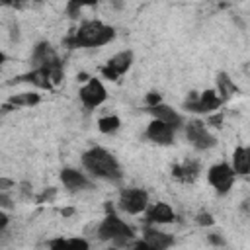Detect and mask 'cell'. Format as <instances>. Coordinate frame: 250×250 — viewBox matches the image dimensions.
Instances as JSON below:
<instances>
[{
    "mask_svg": "<svg viewBox=\"0 0 250 250\" xmlns=\"http://www.w3.org/2000/svg\"><path fill=\"white\" fill-rule=\"evenodd\" d=\"M115 29L100 20H88L78 25L66 39L64 45L70 49H92V47H102L113 41Z\"/></svg>",
    "mask_w": 250,
    "mask_h": 250,
    "instance_id": "1",
    "label": "cell"
},
{
    "mask_svg": "<svg viewBox=\"0 0 250 250\" xmlns=\"http://www.w3.org/2000/svg\"><path fill=\"white\" fill-rule=\"evenodd\" d=\"M82 166L90 176L100 178V180L119 182L123 178V172H121V166H119L117 158L109 150H105L102 146L88 148L82 154Z\"/></svg>",
    "mask_w": 250,
    "mask_h": 250,
    "instance_id": "2",
    "label": "cell"
},
{
    "mask_svg": "<svg viewBox=\"0 0 250 250\" xmlns=\"http://www.w3.org/2000/svg\"><path fill=\"white\" fill-rule=\"evenodd\" d=\"M105 217L102 219V223L96 227V232H98V238L100 240H105V242H111L115 248H123V246H129L135 242V232L133 229L123 221L119 219L117 213L111 211L109 205H105Z\"/></svg>",
    "mask_w": 250,
    "mask_h": 250,
    "instance_id": "3",
    "label": "cell"
},
{
    "mask_svg": "<svg viewBox=\"0 0 250 250\" xmlns=\"http://www.w3.org/2000/svg\"><path fill=\"white\" fill-rule=\"evenodd\" d=\"M31 62H33L35 68L47 70L53 88L61 84L64 70H62V62H61L59 55L55 53V49L51 47V43H47V41L37 43V45L33 47V53H31Z\"/></svg>",
    "mask_w": 250,
    "mask_h": 250,
    "instance_id": "4",
    "label": "cell"
},
{
    "mask_svg": "<svg viewBox=\"0 0 250 250\" xmlns=\"http://www.w3.org/2000/svg\"><path fill=\"white\" fill-rule=\"evenodd\" d=\"M225 102L217 96L215 90H205L201 94L191 92L188 96V100L184 102V109L191 111V113H201V115H211L213 111H219V107Z\"/></svg>",
    "mask_w": 250,
    "mask_h": 250,
    "instance_id": "5",
    "label": "cell"
},
{
    "mask_svg": "<svg viewBox=\"0 0 250 250\" xmlns=\"http://www.w3.org/2000/svg\"><path fill=\"white\" fill-rule=\"evenodd\" d=\"M117 205L127 215H141L148 207V193L143 188H125L119 191Z\"/></svg>",
    "mask_w": 250,
    "mask_h": 250,
    "instance_id": "6",
    "label": "cell"
},
{
    "mask_svg": "<svg viewBox=\"0 0 250 250\" xmlns=\"http://www.w3.org/2000/svg\"><path fill=\"white\" fill-rule=\"evenodd\" d=\"M234 180H236V174L232 172V168H230L229 162L213 164L209 168V172H207V182H209V186L219 195H227L230 191V188L234 186Z\"/></svg>",
    "mask_w": 250,
    "mask_h": 250,
    "instance_id": "7",
    "label": "cell"
},
{
    "mask_svg": "<svg viewBox=\"0 0 250 250\" xmlns=\"http://www.w3.org/2000/svg\"><path fill=\"white\" fill-rule=\"evenodd\" d=\"M186 139L195 150H209L217 145V139L211 135L207 125L199 119H191L186 123Z\"/></svg>",
    "mask_w": 250,
    "mask_h": 250,
    "instance_id": "8",
    "label": "cell"
},
{
    "mask_svg": "<svg viewBox=\"0 0 250 250\" xmlns=\"http://www.w3.org/2000/svg\"><path fill=\"white\" fill-rule=\"evenodd\" d=\"M78 98L82 102V105L86 109H96L98 105H102L107 98V90L104 86V82L100 78H88L86 84L78 90Z\"/></svg>",
    "mask_w": 250,
    "mask_h": 250,
    "instance_id": "9",
    "label": "cell"
},
{
    "mask_svg": "<svg viewBox=\"0 0 250 250\" xmlns=\"http://www.w3.org/2000/svg\"><path fill=\"white\" fill-rule=\"evenodd\" d=\"M131 64H133V51H119L117 55H113V57L100 68V72H102L104 78L115 82V80H119L121 74H125V72L131 68Z\"/></svg>",
    "mask_w": 250,
    "mask_h": 250,
    "instance_id": "10",
    "label": "cell"
},
{
    "mask_svg": "<svg viewBox=\"0 0 250 250\" xmlns=\"http://www.w3.org/2000/svg\"><path fill=\"white\" fill-rule=\"evenodd\" d=\"M145 135H146V139H148L150 143L160 145V146L174 145V141H176V129H172V127H168L166 123L156 121V119H152V121L148 123Z\"/></svg>",
    "mask_w": 250,
    "mask_h": 250,
    "instance_id": "11",
    "label": "cell"
},
{
    "mask_svg": "<svg viewBox=\"0 0 250 250\" xmlns=\"http://www.w3.org/2000/svg\"><path fill=\"white\" fill-rule=\"evenodd\" d=\"M150 250H168L170 246H174V236L152 227V225H146L143 229V238H141Z\"/></svg>",
    "mask_w": 250,
    "mask_h": 250,
    "instance_id": "12",
    "label": "cell"
},
{
    "mask_svg": "<svg viewBox=\"0 0 250 250\" xmlns=\"http://www.w3.org/2000/svg\"><path fill=\"white\" fill-rule=\"evenodd\" d=\"M61 182L68 191H84V189L94 188L92 180L76 168H62L61 170Z\"/></svg>",
    "mask_w": 250,
    "mask_h": 250,
    "instance_id": "13",
    "label": "cell"
},
{
    "mask_svg": "<svg viewBox=\"0 0 250 250\" xmlns=\"http://www.w3.org/2000/svg\"><path fill=\"white\" fill-rule=\"evenodd\" d=\"M146 225H168V223H174L176 221V213L174 209L164 203V201H158V203H152L146 207Z\"/></svg>",
    "mask_w": 250,
    "mask_h": 250,
    "instance_id": "14",
    "label": "cell"
},
{
    "mask_svg": "<svg viewBox=\"0 0 250 250\" xmlns=\"http://www.w3.org/2000/svg\"><path fill=\"white\" fill-rule=\"evenodd\" d=\"M201 174V164L195 158H186L184 162L172 166V176L182 184H193Z\"/></svg>",
    "mask_w": 250,
    "mask_h": 250,
    "instance_id": "15",
    "label": "cell"
},
{
    "mask_svg": "<svg viewBox=\"0 0 250 250\" xmlns=\"http://www.w3.org/2000/svg\"><path fill=\"white\" fill-rule=\"evenodd\" d=\"M146 111L152 115V119L162 121V123H166V125L172 127V129H178V127L184 125V117H182L176 109H172L170 105H166V104H158V105H154V107H148Z\"/></svg>",
    "mask_w": 250,
    "mask_h": 250,
    "instance_id": "16",
    "label": "cell"
},
{
    "mask_svg": "<svg viewBox=\"0 0 250 250\" xmlns=\"http://www.w3.org/2000/svg\"><path fill=\"white\" fill-rule=\"evenodd\" d=\"M230 168L236 176H248L250 174V148L248 146H236L230 158Z\"/></svg>",
    "mask_w": 250,
    "mask_h": 250,
    "instance_id": "17",
    "label": "cell"
},
{
    "mask_svg": "<svg viewBox=\"0 0 250 250\" xmlns=\"http://www.w3.org/2000/svg\"><path fill=\"white\" fill-rule=\"evenodd\" d=\"M49 250H90V244L82 236H72V238H53L49 240Z\"/></svg>",
    "mask_w": 250,
    "mask_h": 250,
    "instance_id": "18",
    "label": "cell"
},
{
    "mask_svg": "<svg viewBox=\"0 0 250 250\" xmlns=\"http://www.w3.org/2000/svg\"><path fill=\"white\" fill-rule=\"evenodd\" d=\"M18 82H29V84H33V86H37L41 90H53V84L49 80V74L43 68H33L31 72L18 76Z\"/></svg>",
    "mask_w": 250,
    "mask_h": 250,
    "instance_id": "19",
    "label": "cell"
},
{
    "mask_svg": "<svg viewBox=\"0 0 250 250\" xmlns=\"http://www.w3.org/2000/svg\"><path fill=\"white\" fill-rule=\"evenodd\" d=\"M217 96L223 100V102H227L229 98H232V96H236L238 94V88H236V84L230 80V76L227 74V72H219L217 74Z\"/></svg>",
    "mask_w": 250,
    "mask_h": 250,
    "instance_id": "20",
    "label": "cell"
},
{
    "mask_svg": "<svg viewBox=\"0 0 250 250\" xmlns=\"http://www.w3.org/2000/svg\"><path fill=\"white\" fill-rule=\"evenodd\" d=\"M41 102V96L37 94V92H21V94H16V96H12L10 100H8V104H6V109H10V107H18V105H21V107H31V105H35V104H39Z\"/></svg>",
    "mask_w": 250,
    "mask_h": 250,
    "instance_id": "21",
    "label": "cell"
},
{
    "mask_svg": "<svg viewBox=\"0 0 250 250\" xmlns=\"http://www.w3.org/2000/svg\"><path fill=\"white\" fill-rule=\"evenodd\" d=\"M119 127H121V119L117 115H105V117L98 119V129L104 135H113L119 131Z\"/></svg>",
    "mask_w": 250,
    "mask_h": 250,
    "instance_id": "22",
    "label": "cell"
},
{
    "mask_svg": "<svg viewBox=\"0 0 250 250\" xmlns=\"http://www.w3.org/2000/svg\"><path fill=\"white\" fill-rule=\"evenodd\" d=\"M197 225H201V227H213L215 225V219H213L211 213L201 211V213H197Z\"/></svg>",
    "mask_w": 250,
    "mask_h": 250,
    "instance_id": "23",
    "label": "cell"
},
{
    "mask_svg": "<svg viewBox=\"0 0 250 250\" xmlns=\"http://www.w3.org/2000/svg\"><path fill=\"white\" fill-rule=\"evenodd\" d=\"M207 242H209V244H213V246H217V248H219V246L223 248V246L227 244L221 232H209V234H207Z\"/></svg>",
    "mask_w": 250,
    "mask_h": 250,
    "instance_id": "24",
    "label": "cell"
},
{
    "mask_svg": "<svg viewBox=\"0 0 250 250\" xmlns=\"http://www.w3.org/2000/svg\"><path fill=\"white\" fill-rule=\"evenodd\" d=\"M82 6H84V4H80V2H76V0H72V2H68V4H66V14H68L70 18H76V16L80 14V10H82Z\"/></svg>",
    "mask_w": 250,
    "mask_h": 250,
    "instance_id": "25",
    "label": "cell"
},
{
    "mask_svg": "<svg viewBox=\"0 0 250 250\" xmlns=\"http://www.w3.org/2000/svg\"><path fill=\"white\" fill-rule=\"evenodd\" d=\"M145 102H146V107H154V105L162 104V98H160L158 92H148L146 98H145Z\"/></svg>",
    "mask_w": 250,
    "mask_h": 250,
    "instance_id": "26",
    "label": "cell"
},
{
    "mask_svg": "<svg viewBox=\"0 0 250 250\" xmlns=\"http://www.w3.org/2000/svg\"><path fill=\"white\" fill-rule=\"evenodd\" d=\"M14 207V203H12V197L8 195V193H0V209L4 211V209H12Z\"/></svg>",
    "mask_w": 250,
    "mask_h": 250,
    "instance_id": "27",
    "label": "cell"
},
{
    "mask_svg": "<svg viewBox=\"0 0 250 250\" xmlns=\"http://www.w3.org/2000/svg\"><path fill=\"white\" fill-rule=\"evenodd\" d=\"M209 123H213L215 127H219V125L223 123V115H221V113H213V115H209Z\"/></svg>",
    "mask_w": 250,
    "mask_h": 250,
    "instance_id": "28",
    "label": "cell"
},
{
    "mask_svg": "<svg viewBox=\"0 0 250 250\" xmlns=\"http://www.w3.org/2000/svg\"><path fill=\"white\" fill-rule=\"evenodd\" d=\"M8 223H10V217L0 209V230H4V229L8 227Z\"/></svg>",
    "mask_w": 250,
    "mask_h": 250,
    "instance_id": "29",
    "label": "cell"
},
{
    "mask_svg": "<svg viewBox=\"0 0 250 250\" xmlns=\"http://www.w3.org/2000/svg\"><path fill=\"white\" fill-rule=\"evenodd\" d=\"M53 195H55V189H49V191L45 189V191H43V193L37 197V201H39V203H43L45 199H49V197H53Z\"/></svg>",
    "mask_w": 250,
    "mask_h": 250,
    "instance_id": "30",
    "label": "cell"
},
{
    "mask_svg": "<svg viewBox=\"0 0 250 250\" xmlns=\"http://www.w3.org/2000/svg\"><path fill=\"white\" fill-rule=\"evenodd\" d=\"M131 250H150V248H148V246H146V244H145L143 240H135V242H133V248H131Z\"/></svg>",
    "mask_w": 250,
    "mask_h": 250,
    "instance_id": "31",
    "label": "cell"
},
{
    "mask_svg": "<svg viewBox=\"0 0 250 250\" xmlns=\"http://www.w3.org/2000/svg\"><path fill=\"white\" fill-rule=\"evenodd\" d=\"M12 186H14V182H12V180L0 178V189H8V188H12Z\"/></svg>",
    "mask_w": 250,
    "mask_h": 250,
    "instance_id": "32",
    "label": "cell"
},
{
    "mask_svg": "<svg viewBox=\"0 0 250 250\" xmlns=\"http://www.w3.org/2000/svg\"><path fill=\"white\" fill-rule=\"evenodd\" d=\"M4 62H6V55H4V53H2V51H0V66H2V64H4Z\"/></svg>",
    "mask_w": 250,
    "mask_h": 250,
    "instance_id": "33",
    "label": "cell"
},
{
    "mask_svg": "<svg viewBox=\"0 0 250 250\" xmlns=\"http://www.w3.org/2000/svg\"><path fill=\"white\" fill-rule=\"evenodd\" d=\"M109 250H119V248H115V246H113V248H109Z\"/></svg>",
    "mask_w": 250,
    "mask_h": 250,
    "instance_id": "34",
    "label": "cell"
}]
</instances>
